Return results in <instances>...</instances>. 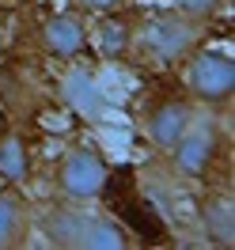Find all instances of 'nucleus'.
<instances>
[{"mask_svg":"<svg viewBox=\"0 0 235 250\" xmlns=\"http://www.w3.org/2000/svg\"><path fill=\"white\" fill-rule=\"evenodd\" d=\"M201 38V19H190L186 12H167V16H152L141 27H133V49L148 57L152 64H174L182 61L190 49H197Z\"/></svg>","mask_w":235,"mask_h":250,"instance_id":"nucleus-2","label":"nucleus"},{"mask_svg":"<svg viewBox=\"0 0 235 250\" xmlns=\"http://www.w3.org/2000/svg\"><path fill=\"white\" fill-rule=\"evenodd\" d=\"M193 122H197V106H193L190 99L163 95V99H156L152 106L144 110L141 129H144V141L152 144L156 152H163V156H167L174 144L182 141V133H186Z\"/></svg>","mask_w":235,"mask_h":250,"instance_id":"nucleus-5","label":"nucleus"},{"mask_svg":"<svg viewBox=\"0 0 235 250\" xmlns=\"http://www.w3.org/2000/svg\"><path fill=\"white\" fill-rule=\"evenodd\" d=\"M46 235L49 243L64 250H122L133 247V235L107 212H95L87 205L64 201L46 216Z\"/></svg>","mask_w":235,"mask_h":250,"instance_id":"nucleus-1","label":"nucleus"},{"mask_svg":"<svg viewBox=\"0 0 235 250\" xmlns=\"http://www.w3.org/2000/svg\"><path fill=\"white\" fill-rule=\"evenodd\" d=\"M197 220H201V231L205 239L220 250H232L235 247V205L232 193H209L197 208Z\"/></svg>","mask_w":235,"mask_h":250,"instance_id":"nucleus-8","label":"nucleus"},{"mask_svg":"<svg viewBox=\"0 0 235 250\" xmlns=\"http://www.w3.org/2000/svg\"><path fill=\"white\" fill-rule=\"evenodd\" d=\"M53 186L61 193V201L91 205V201H99L110 186V163L91 144H72V148H64L61 156H57Z\"/></svg>","mask_w":235,"mask_h":250,"instance_id":"nucleus-3","label":"nucleus"},{"mask_svg":"<svg viewBox=\"0 0 235 250\" xmlns=\"http://www.w3.org/2000/svg\"><path fill=\"white\" fill-rule=\"evenodd\" d=\"M216 148H220V133L216 125L209 122H193L182 133V141L174 144L171 152V167L178 178H190V182H197V178H205V174L213 171V163H216Z\"/></svg>","mask_w":235,"mask_h":250,"instance_id":"nucleus-6","label":"nucleus"},{"mask_svg":"<svg viewBox=\"0 0 235 250\" xmlns=\"http://www.w3.org/2000/svg\"><path fill=\"white\" fill-rule=\"evenodd\" d=\"M31 235V208L27 201L12 193V189H0V250H16L27 243Z\"/></svg>","mask_w":235,"mask_h":250,"instance_id":"nucleus-9","label":"nucleus"},{"mask_svg":"<svg viewBox=\"0 0 235 250\" xmlns=\"http://www.w3.org/2000/svg\"><path fill=\"white\" fill-rule=\"evenodd\" d=\"M87 42H95V49L107 57V61H118L133 49V23L129 19H118L114 12H103L99 16V27H87Z\"/></svg>","mask_w":235,"mask_h":250,"instance_id":"nucleus-10","label":"nucleus"},{"mask_svg":"<svg viewBox=\"0 0 235 250\" xmlns=\"http://www.w3.org/2000/svg\"><path fill=\"white\" fill-rule=\"evenodd\" d=\"M0 174L8 178V182H16V186H27L31 182V148L27 141L12 133V129H4L0 133Z\"/></svg>","mask_w":235,"mask_h":250,"instance_id":"nucleus-11","label":"nucleus"},{"mask_svg":"<svg viewBox=\"0 0 235 250\" xmlns=\"http://www.w3.org/2000/svg\"><path fill=\"white\" fill-rule=\"evenodd\" d=\"M220 4H224V0H174V8H178V12H186L190 19H209V16H216Z\"/></svg>","mask_w":235,"mask_h":250,"instance_id":"nucleus-12","label":"nucleus"},{"mask_svg":"<svg viewBox=\"0 0 235 250\" xmlns=\"http://www.w3.org/2000/svg\"><path fill=\"white\" fill-rule=\"evenodd\" d=\"M0 42H4V34H0Z\"/></svg>","mask_w":235,"mask_h":250,"instance_id":"nucleus-14","label":"nucleus"},{"mask_svg":"<svg viewBox=\"0 0 235 250\" xmlns=\"http://www.w3.org/2000/svg\"><path fill=\"white\" fill-rule=\"evenodd\" d=\"M87 46H91L87 42V19L80 16L76 8L53 12V16H46L38 23V49L49 53V57H57V61H72Z\"/></svg>","mask_w":235,"mask_h":250,"instance_id":"nucleus-7","label":"nucleus"},{"mask_svg":"<svg viewBox=\"0 0 235 250\" xmlns=\"http://www.w3.org/2000/svg\"><path fill=\"white\" fill-rule=\"evenodd\" d=\"M182 87L190 103L224 106L235 95V57L224 49H190L182 57Z\"/></svg>","mask_w":235,"mask_h":250,"instance_id":"nucleus-4","label":"nucleus"},{"mask_svg":"<svg viewBox=\"0 0 235 250\" xmlns=\"http://www.w3.org/2000/svg\"><path fill=\"white\" fill-rule=\"evenodd\" d=\"M80 16H103V12H114L122 0H68Z\"/></svg>","mask_w":235,"mask_h":250,"instance_id":"nucleus-13","label":"nucleus"}]
</instances>
